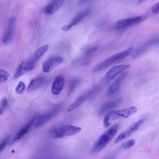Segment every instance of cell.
Listing matches in <instances>:
<instances>
[{"label": "cell", "mask_w": 159, "mask_h": 159, "mask_svg": "<svg viewBox=\"0 0 159 159\" xmlns=\"http://www.w3.org/2000/svg\"><path fill=\"white\" fill-rule=\"evenodd\" d=\"M121 102V99L118 98V99H115L111 101H107L104 102L100 107L99 111V116H102L105 112L108 111L109 110L117 106Z\"/></svg>", "instance_id": "cell-19"}, {"label": "cell", "mask_w": 159, "mask_h": 159, "mask_svg": "<svg viewBox=\"0 0 159 159\" xmlns=\"http://www.w3.org/2000/svg\"><path fill=\"white\" fill-rule=\"evenodd\" d=\"M25 89V83L23 81H20L19 82L16 88V93L18 94H21L24 93Z\"/></svg>", "instance_id": "cell-22"}, {"label": "cell", "mask_w": 159, "mask_h": 159, "mask_svg": "<svg viewBox=\"0 0 159 159\" xmlns=\"http://www.w3.org/2000/svg\"><path fill=\"white\" fill-rule=\"evenodd\" d=\"M144 122V119H140L136 121L135 122L131 124L129 127H127L126 129L123 130L116 138V139L114 141L115 143H118L122 140H124L125 139H127L130 136H132L140 127V126L143 124Z\"/></svg>", "instance_id": "cell-7"}, {"label": "cell", "mask_w": 159, "mask_h": 159, "mask_svg": "<svg viewBox=\"0 0 159 159\" xmlns=\"http://www.w3.org/2000/svg\"><path fill=\"white\" fill-rule=\"evenodd\" d=\"M89 1V0H79V4H83V3H84V2H86V1Z\"/></svg>", "instance_id": "cell-30"}, {"label": "cell", "mask_w": 159, "mask_h": 159, "mask_svg": "<svg viewBox=\"0 0 159 159\" xmlns=\"http://www.w3.org/2000/svg\"><path fill=\"white\" fill-rule=\"evenodd\" d=\"M135 145V141L133 139H130L127 140L126 142H124L120 147L122 149H129L130 148H131L132 147H133Z\"/></svg>", "instance_id": "cell-23"}, {"label": "cell", "mask_w": 159, "mask_h": 159, "mask_svg": "<svg viewBox=\"0 0 159 159\" xmlns=\"http://www.w3.org/2000/svg\"><path fill=\"white\" fill-rule=\"evenodd\" d=\"M78 84V80L73 79V80H71L70 85V88H69V94H70L73 91L74 89L76 87Z\"/></svg>", "instance_id": "cell-26"}, {"label": "cell", "mask_w": 159, "mask_h": 159, "mask_svg": "<svg viewBox=\"0 0 159 159\" xmlns=\"http://www.w3.org/2000/svg\"><path fill=\"white\" fill-rule=\"evenodd\" d=\"M34 66L35 63L31 62L29 59L22 61V63L19 65L14 75V79H17L26 73L31 71L34 68Z\"/></svg>", "instance_id": "cell-10"}, {"label": "cell", "mask_w": 159, "mask_h": 159, "mask_svg": "<svg viewBox=\"0 0 159 159\" xmlns=\"http://www.w3.org/2000/svg\"><path fill=\"white\" fill-rule=\"evenodd\" d=\"M144 1H145V0H139V2L142 3V2H143Z\"/></svg>", "instance_id": "cell-31"}, {"label": "cell", "mask_w": 159, "mask_h": 159, "mask_svg": "<svg viewBox=\"0 0 159 159\" xmlns=\"http://www.w3.org/2000/svg\"><path fill=\"white\" fill-rule=\"evenodd\" d=\"M151 12L154 14H159V1L155 3L151 8Z\"/></svg>", "instance_id": "cell-27"}, {"label": "cell", "mask_w": 159, "mask_h": 159, "mask_svg": "<svg viewBox=\"0 0 159 159\" xmlns=\"http://www.w3.org/2000/svg\"><path fill=\"white\" fill-rule=\"evenodd\" d=\"M65 84V79L61 75H58L55 77L51 88L52 93L54 95L59 94L63 89Z\"/></svg>", "instance_id": "cell-17"}, {"label": "cell", "mask_w": 159, "mask_h": 159, "mask_svg": "<svg viewBox=\"0 0 159 159\" xmlns=\"http://www.w3.org/2000/svg\"><path fill=\"white\" fill-rule=\"evenodd\" d=\"M63 61V58L60 56L51 57L47 60L43 64L42 70L44 73H48Z\"/></svg>", "instance_id": "cell-13"}, {"label": "cell", "mask_w": 159, "mask_h": 159, "mask_svg": "<svg viewBox=\"0 0 159 159\" xmlns=\"http://www.w3.org/2000/svg\"><path fill=\"white\" fill-rule=\"evenodd\" d=\"M148 17V14H144L140 16L119 20L117 22H116L114 25V29L117 30H120L131 26L135 25L145 20Z\"/></svg>", "instance_id": "cell-6"}, {"label": "cell", "mask_w": 159, "mask_h": 159, "mask_svg": "<svg viewBox=\"0 0 159 159\" xmlns=\"http://www.w3.org/2000/svg\"><path fill=\"white\" fill-rule=\"evenodd\" d=\"M60 108L59 107H56L50 111L47 112L46 113L42 114L39 117L38 119L36 124L35 127H40L45 125L46 123H47L48 121H50L53 117H55L60 111Z\"/></svg>", "instance_id": "cell-11"}, {"label": "cell", "mask_w": 159, "mask_h": 159, "mask_svg": "<svg viewBox=\"0 0 159 159\" xmlns=\"http://www.w3.org/2000/svg\"><path fill=\"white\" fill-rule=\"evenodd\" d=\"M65 0H52L43 8V12L45 14L51 15L56 12L63 4Z\"/></svg>", "instance_id": "cell-15"}, {"label": "cell", "mask_w": 159, "mask_h": 159, "mask_svg": "<svg viewBox=\"0 0 159 159\" xmlns=\"http://www.w3.org/2000/svg\"><path fill=\"white\" fill-rule=\"evenodd\" d=\"M126 73H121V75L112 83V84L108 88L106 92V94L107 96H111L116 94L119 89L125 77Z\"/></svg>", "instance_id": "cell-14"}, {"label": "cell", "mask_w": 159, "mask_h": 159, "mask_svg": "<svg viewBox=\"0 0 159 159\" xmlns=\"http://www.w3.org/2000/svg\"><path fill=\"white\" fill-rule=\"evenodd\" d=\"M101 89V85H97L93 88L89 89L88 91L85 92L81 96H80L73 103H71L67 109L68 112H71L73 110L77 109L80 106H81L85 101L89 99L94 97L96 95Z\"/></svg>", "instance_id": "cell-5"}, {"label": "cell", "mask_w": 159, "mask_h": 159, "mask_svg": "<svg viewBox=\"0 0 159 159\" xmlns=\"http://www.w3.org/2000/svg\"><path fill=\"white\" fill-rule=\"evenodd\" d=\"M16 27V17H11L7 21V29L5 34L1 40V43L2 45L8 44L12 40L15 32Z\"/></svg>", "instance_id": "cell-9"}, {"label": "cell", "mask_w": 159, "mask_h": 159, "mask_svg": "<svg viewBox=\"0 0 159 159\" xmlns=\"http://www.w3.org/2000/svg\"><path fill=\"white\" fill-rule=\"evenodd\" d=\"M9 139L7 138H6L5 139H4L2 140V142L0 143V153L3 150V149L5 148V147L6 146L7 142H8Z\"/></svg>", "instance_id": "cell-29"}, {"label": "cell", "mask_w": 159, "mask_h": 159, "mask_svg": "<svg viewBox=\"0 0 159 159\" xmlns=\"http://www.w3.org/2000/svg\"><path fill=\"white\" fill-rule=\"evenodd\" d=\"M37 119V117H34L32 118L29 122H28L25 125H24L18 132L16 134L14 138V142H17L19 140H20L24 135H25L27 132L29 130V129H30L31 126L32 125V124H34V122L35 121V119Z\"/></svg>", "instance_id": "cell-20"}, {"label": "cell", "mask_w": 159, "mask_h": 159, "mask_svg": "<svg viewBox=\"0 0 159 159\" xmlns=\"http://www.w3.org/2000/svg\"><path fill=\"white\" fill-rule=\"evenodd\" d=\"M137 111V108L134 106H130L122 109L110 110L106 113L104 118V126L105 127H107L111 124V122L113 120L120 117L125 119L128 118L134 114Z\"/></svg>", "instance_id": "cell-2"}, {"label": "cell", "mask_w": 159, "mask_h": 159, "mask_svg": "<svg viewBox=\"0 0 159 159\" xmlns=\"http://www.w3.org/2000/svg\"><path fill=\"white\" fill-rule=\"evenodd\" d=\"M119 127V126L118 124H114L103 134L100 135L99 137L96 140L93 147L91 148V153H97L104 149L107 145L109 142L116 135L117 132Z\"/></svg>", "instance_id": "cell-1"}, {"label": "cell", "mask_w": 159, "mask_h": 159, "mask_svg": "<svg viewBox=\"0 0 159 159\" xmlns=\"http://www.w3.org/2000/svg\"><path fill=\"white\" fill-rule=\"evenodd\" d=\"M132 51H133V48L130 47L122 52H119V53L112 55V56H111V57L106 58L105 60L101 61V62L97 63L92 68V71L93 72H98V71H100L101 70L106 69V68H107L108 66H109L110 65H111L112 64L115 63L116 61L128 57L129 55H130V53H132Z\"/></svg>", "instance_id": "cell-4"}, {"label": "cell", "mask_w": 159, "mask_h": 159, "mask_svg": "<svg viewBox=\"0 0 159 159\" xmlns=\"http://www.w3.org/2000/svg\"><path fill=\"white\" fill-rule=\"evenodd\" d=\"M47 81V79L43 76L37 77L32 80L27 87L28 91H34L43 86Z\"/></svg>", "instance_id": "cell-18"}, {"label": "cell", "mask_w": 159, "mask_h": 159, "mask_svg": "<svg viewBox=\"0 0 159 159\" xmlns=\"http://www.w3.org/2000/svg\"><path fill=\"white\" fill-rule=\"evenodd\" d=\"M130 67L129 65H119L115 66L111 68L105 75V80L106 81H109L114 79L119 74H121L125 70Z\"/></svg>", "instance_id": "cell-12"}, {"label": "cell", "mask_w": 159, "mask_h": 159, "mask_svg": "<svg viewBox=\"0 0 159 159\" xmlns=\"http://www.w3.org/2000/svg\"><path fill=\"white\" fill-rule=\"evenodd\" d=\"M155 45H159V37H157L151 40H148L145 43H144L142 45L139 47L135 52L133 57L136 58L137 57L139 56L140 55L142 54L143 52H145L147 49L149 48L155 46Z\"/></svg>", "instance_id": "cell-16"}, {"label": "cell", "mask_w": 159, "mask_h": 159, "mask_svg": "<svg viewBox=\"0 0 159 159\" xmlns=\"http://www.w3.org/2000/svg\"><path fill=\"white\" fill-rule=\"evenodd\" d=\"M9 76V73L4 70H0V83L6 81Z\"/></svg>", "instance_id": "cell-24"}, {"label": "cell", "mask_w": 159, "mask_h": 159, "mask_svg": "<svg viewBox=\"0 0 159 159\" xmlns=\"http://www.w3.org/2000/svg\"><path fill=\"white\" fill-rule=\"evenodd\" d=\"M97 48H98V47H97V46H94V47H91V48L88 49V50H86V52H85V53H84L85 57H86L88 56V55H91V53H93L94 51H96V50H97Z\"/></svg>", "instance_id": "cell-28"}, {"label": "cell", "mask_w": 159, "mask_h": 159, "mask_svg": "<svg viewBox=\"0 0 159 159\" xmlns=\"http://www.w3.org/2000/svg\"><path fill=\"white\" fill-rule=\"evenodd\" d=\"M48 49V45H43V46L39 48L28 59L32 63H35L47 52Z\"/></svg>", "instance_id": "cell-21"}, {"label": "cell", "mask_w": 159, "mask_h": 159, "mask_svg": "<svg viewBox=\"0 0 159 159\" xmlns=\"http://www.w3.org/2000/svg\"><path fill=\"white\" fill-rule=\"evenodd\" d=\"M81 131V128L80 127L65 124L51 128L48 131V134L53 139H61L65 137L76 135Z\"/></svg>", "instance_id": "cell-3"}, {"label": "cell", "mask_w": 159, "mask_h": 159, "mask_svg": "<svg viewBox=\"0 0 159 159\" xmlns=\"http://www.w3.org/2000/svg\"><path fill=\"white\" fill-rule=\"evenodd\" d=\"M91 9H87L85 10H83L79 13H78L73 18V19L67 24L65 25L62 27L63 31H68L71 29H72L74 26L76 25L79 23H80L81 21H83L86 17H88L91 14Z\"/></svg>", "instance_id": "cell-8"}, {"label": "cell", "mask_w": 159, "mask_h": 159, "mask_svg": "<svg viewBox=\"0 0 159 159\" xmlns=\"http://www.w3.org/2000/svg\"><path fill=\"white\" fill-rule=\"evenodd\" d=\"M7 105H8L7 99L6 98H4L0 103V115L2 114V113L5 111Z\"/></svg>", "instance_id": "cell-25"}]
</instances>
